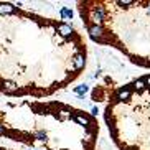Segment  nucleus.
<instances>
[{
  "label": "nucleus",
  "instance_id": "nucleus-1",
  "mask_svg": "<svg viewBox=\"0 0 150 150\" xmlns=\"http://www.w3.org/2000/svg\"><path fill=\"white\" fill-rule=\"evenodd\" d=\"M79 13L93 41L120 51L135 66L150 69V0L81 2Z\"/></svg>",
  "mask_w": 150,
  "mask_h": 150
},
{
  "label": "nucleus",
  "instance_id": "nucleus-2",
  "mask_svg": "<svg viewBox=\"0 0 150 150\" xmlns=\"http://www.w3.org/2000/svg\"><path fill=\"white\" fill-rule=\"evenodd\" d=\"M94 101H107L104 119L119 150H150V74L97 86Z\"/></svg>",
  "mask_w": 150,
  "mask_h": 150
},
{
  "label": "nucleus",
  "instance_id": "nucleus-3",
  "mask_svg": "<svg viewBox=\"0 0 150 150\" xmlns=\"http://www.w3.org/2000/svg\"><path fill=\"white\" fill-rule=\"evenodd\" d=\"M2 89H4L5 93H8V94H17L18 93V86L15 83H12V81H5Z\"/></svg>",
  "mask_w": 150,
  "mask_h": 150
},
{
  "label": "nucleus",
  "instance_id": "nucleus-4",
  "mask_svg": "<svg viewBox=\"0 0 150 150\" xmlns=\"http://www.w3.org/2000/svg\"><path fill=\"white\" fill-rule=\"evenodd\" d=\"M15 10L17 8L12 4H0V13H13Z\"/></svg>",
  "mask_w": 150,
  "mask_h": 150
},
{
  "label": "nucleus",
  "instance_id": "nucleus-5",
  "mask_svg": "<svg viewBox=\"0 0 150 150\" xmlns=\"http://www.w3.org/2000/svg\"><path fill=\"white\" fill-rule=\"evenodd\" d=\"M4 134H5V129L2 127V125H0V135H4Z\"/></svg>",
  "mask_w": 150,
  "mask_h": 150
}]
</instances>
